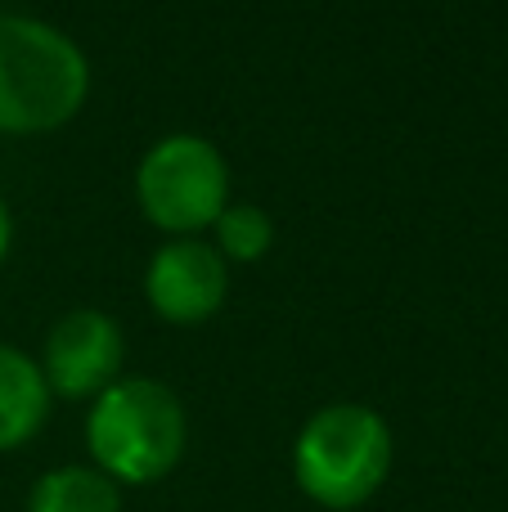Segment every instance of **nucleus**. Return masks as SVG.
Returning <instances> with one entry per match:
<instances>
[{"label":"nucleus","instance_id":"obj_1","mask_svg":"<svg viewBox=\"0 0 508 512\" xmlns=\"http://www.w3.org/2000/svg\"><path fill=\"white\" fill-rule=\"evenodd\" d=\"M90 99V59L63 27L0 14V135H50Z\"/></svg>","mask_w":508,"mask_h":512},{"label":"nucleus","instance_id":"obj_2","mask_svg":"<svg viewBox=\"0 0 508 512\" xmlns=\"http://www.w3.org/2000/svg\"><path fill=\"white\" fill-rule=\"evenodd\" d=\"M189 445L185 400L162 378H117L90 400L86 454L117 486H158L180 468Z\"/></svg>","mask_w":508,"mask_h":512},{"label":"nucleus","instance_id":"obj_3","mask_svg":"<svg viewBox=\"0 0 508 512\" xmlns=\"http://www.w3.org/2000/svg\"><path fill=\"white\" fill-rule=\"evenodd\" d=\"M396 463L392 423L374 405L333 400L293 436V481L315 508L356 512L387 486Z\"/></svg>","mask_w":508,"mask_h":512},{"label":"nucleus","instance_id":"obj_4","mask_svg":"<svg viewBox=\"0 0 508 512\" xmlns=\"http://www.w3.org/2000/svg\"><path fill=\"white\" fill-rule=\"evenodd\" d=\"M135 207L167 239H203L230 207V162L207 135H162L135 167Z\"/></svg>","mask_w":508,"mask_h":512},{"label":"nucleus","instance_id":"obj_5","mask_svg":"<svg viewBox=\"0 0 508 512\" xmlns=\"http://www.w3.org/2000/svg\"><path fill=\"white\" fill-rule=\"evenodd\" d=\"M126 337L99 306H77L59 315L41 346V378L54 400H95L122 378Z\"/></svg>","mask_w":508,"mask_h":512},{"label":"nucleus","instance_id":"obj_6","mask_svg":"<svg viewBox=\"0 0 508 512\" xmlns=\"http://www.w3.org/2000/svg\"><path fill=\"white\" fill-rule=\"evenodd\" d=\"M230 297V261L212 239H167L144 265V301L180 328L207 324Z\"/></svg>","mask_w":508,"mask_h":512},{"label":"nucleus","instance_id":"obj_7","mask_svg":"<svg viewBox=\"0 0 508 512\" xmlns=\"http://www.w3.org/2000/svg\"><path fill=\"white\" fill-rule=\"evenodd\" d=\"M50 387L41 378L36 355L23 346L0 342V454H14L32 441L50 418Z\"/></svg>","mask_w":508,"mask_h":512},{"label":"nucleus","instance_id":"obj_8","mask_svg":"<svg viewBox=\"0 0 508 512\" xmlns=\"http://www.w3.org/2000/svg\"><path fill=\"white\" fill-rule=\"evenodd\" d=\"M23 512H122V486L95 463H59L32 481Z\"/></svg>","mask_w":508,"mask_h":512},{"label":"nucleus","instance_id":"obj_9","mask_svg":"<svg viewBox=\"0 0 508 512\" xmlns=\"http://www.w3.org/2000/svg\"><path fill=\"white\" fill-rule=\"evenodd\" d=\"M212 248L221 252L225 261L252 265L275 248V221H270V212L257 203H230L212 225Z\"/></svg>","mask_w":508,"mask_h":512},{"label":"nucleus","instance_id":"obj_10","mask_svg":"<svg viewBox=\"0 0 508 512\" xmlns=\"http://www.w3.org/2000/svg\"><path fill=\"white\" fill-rule=\"evenodd\" d=\"M9 248H14V216H9V203L0 198V265H5Z\"/></svg>","mask_w":508,"mask_h":512}]
</instances>
